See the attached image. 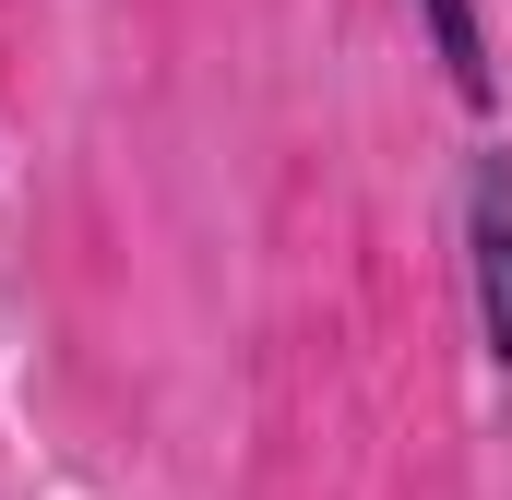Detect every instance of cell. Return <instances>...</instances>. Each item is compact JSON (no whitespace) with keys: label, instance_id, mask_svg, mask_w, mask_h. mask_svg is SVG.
<instances>
[{"label":"cell","instance_id":"cell-1","mask_svg":"<svg viewBox=\"0 0 512 500\" xmlns=\"http://www.w3.org/2000/svg\"><path fill=\"white\" fill-rule=\"evenodd\" d=\"M465 286H477V346L512 381V143L465 155Z\"/></svg>","mask_w":512,"mask_h":500},{"label":"cell","instance_id":"cell-2","mask_svg":"<svg viewBox=\"0 0 512 500\" xmlns=\"http://www.w3.org/2000/svg\"><path fill=\"white\" fill-rule=\"evenodd\" d=\"M417 24H429V48H441L453 96H465V108H489V96H501V72H489V24H477V0H417Z\"/></svg>","mask_w":512,"mask_h":500}]
</instances>
